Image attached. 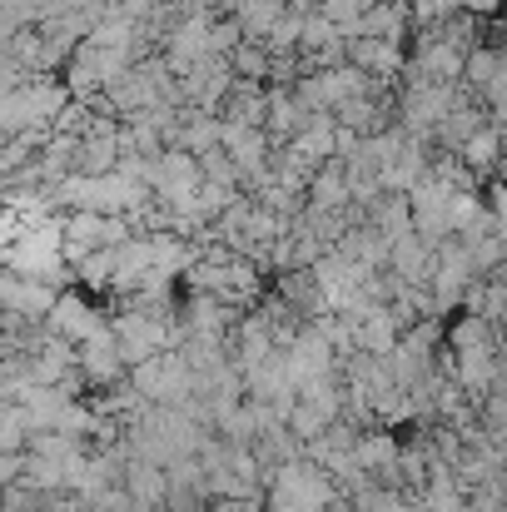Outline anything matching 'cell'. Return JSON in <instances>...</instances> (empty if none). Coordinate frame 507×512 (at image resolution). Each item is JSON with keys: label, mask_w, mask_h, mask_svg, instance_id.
I'll list each match as a JSON object with an SVG mask.
<instances>
[{"label": "cell", "mask_w": 507, "mask_h": 512, "mask_svg": "<svg viewBox=\"0 0 507 512\" xmlns=\"http://www.w3.org/2000/svg\"><path fill=\"white\" fill-rule=\"evenodd\" d=\"M403 45H393V40H368V35H358V40H343V65H353L358 75H368V80H378V75H398L403 70Z\"/></svg>", "instance_id": "obj_1"}, {"label": "cell", "mask_w": 507, "mask_h": 512, "mask_svg": "<svg viewBox=\"0 0 507 512\" xmlns=\"http://www.w3.org/2000/svg\"><path fill=\"white\" fill-rule=\"evenodd\" d=\"M289 155L304 160L309 170L329 165V160H334V115H304V125H299L294 140H289Z\"/></svg>", "instance_id": "obj_2"}, {"label": "cell", "mask_w": 507, "mask_h": 512, "mask_svg": "<svg viewBox=\"0 0 507 512\" xmlns=\"http://www.w3.org/2000/svg\"><path fill=\"white\" fill-rule=\"evenodd\" d=\"M224 60H229V75L244 85H264V75H269V50L259 40H239Z\"/></svg>", "instance_id": "obj_3"}, {"label": "cell", "mask_w": 507, "mask_h": 512, "mask_svg": "<svg viewBox=\"0 0 507 512\" xmlns=\"http://www.w3.org/2000/svg\"><path fill=\"white\" fill-rule=\"evenodd\" d=\"M279 15H284V5H274V0H239L234 5V25H239L244 40H264Z\"/></svg>", "instance_id": "obj_4"}, {"label": "cell", "mask_w": 507, "mask_h": 512, "mask_svg": "<svg viewBox=\"0 0 507 512\" xmlns=\"http://www.w3.org/2000/svg\"><path fill=\"white\" fill-rule=\"evenodd\" d=\"M493 75H503V55H498L493 45H473V50L463 55V80H468V90H483Z\"/></svg>", "instance_id": "obj_5"}, {"label": "cell", "mask_w": 507, "mask_h": 512, "mask_svg": "<svg viewBox=\"0 0 507 512\" xmlns=\"http://www.w3.org/2000/svg\"><path fill=\"white\" fill-rule=\"evenodd\" d=\"M458 160H463L468 170H488V165L498 160V125H483V130H473V135L463 140Z\"/></svg>", "instance_id": "obj_6"}, {"label": "cell", "mask_w": 507, "mask_h": 512, "mask_svg": "<svg viewBox=\"0 0 507 512\" xmlns=\"http://www.w3.org/2000/svg\"><path fill=\"white\" fill-rule=\"evenodd\" d=\"M309 194H314V209H334V204H348V179H343V170H314V179H309Z\"/></svg>", "instance_id": "obj_7"}, {"label": "cell", "mask_w": 507, "mask_h": 512, "mask_svg": "<svg viewBox=\"0 0 507 512\" xmlns=\"http://www.w3.org/2000/svg\"><path fill=\"white\" fill-rule=\"evenodd\" d=\"M239 40H244V35H239L234 15H229V20H209V55H219V60H224Z\"/></svg>", "instance_id": "obj_8"}, {"label": "cell", "mask_w": 507, "mask_h": 512, "mask_svg": "<svg viewBox=\"0 0 507 512\" xmlns=\"http://www.w3.org/2000/svg\"><path fill=\"white\" fill-rule=\"evenodd\" d=\"M378 224H383L388 234H403V229H408V204H403V199H383V204H378Z\"/></svg>", "instance_id": "obj_9"}, {"label": "cell", "mask_w": 507, "mask_h": 512, "mask_svg": "<svg viewBox=\"0 0 507 512\" xmlns=\"http://www.w3.org/2000/svg\"><path fill=\"white\" fill-rule=\"evenodd\" d=\"M463 15H498V0H463Z\"/></svg>", "instance_id": "obj_10"}]
</instances>
